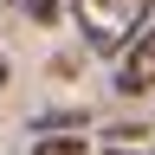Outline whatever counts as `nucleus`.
<instances>
[{"mask_svg": "<svg viewBox=\"0 0 155 155\" xmlns=\"http://www.w3.org/2000/svg\"><path fill=\"white\" fill-rule=\"evenodd\" d=\"M71 13H78V32L91 52L123 58L136 45V19L149 13V0H71Z\"/></svg>", "mask_w": 155, "mask_h": 155, "instance_id": "obj_1", "label": "nucleus"}, {"mask_svg": "<svg viewBox=\"0 0 155 155\" xmlns=\"http://www.w3.org/2000/svg\"><path fill=\"white\" fill-rule=\"evenodd\" d=\"M116 91H123V97L155 91V26H149V32H136V45L116 58Z\"/></svg>", "mask_w": 155, "mask_h": 155, "instance_id": "obj_2", "label": "nucleus"}, {"mask_svg": "<svg viewBox=\"0 0 155 155\" xmlns=\"http://www.w3.org/2000/svg\"><path fill=\"white\" fill-rule=\"evenodd\" d=\"M32 155H91V149L78 142V136H45V142H39Z\"/></svg>", "mask_w": 155, "mask_h": 155, "instance_id": "obj_3", "label": "nucleus"}, {"mask_svg": "<svg viewBox=\"0 0 155 155\" xmlns=\"http://www.w3.org/2000/svg\"><path fill=\"white\" fill-rule=\"evenodd\" d=\"M0 84H7V58H0Z\"/></svg>", "mask_w": 155, "mask_h": 155, "instance_id": "obj_4", "label": "nucleus"}]
</instances>
